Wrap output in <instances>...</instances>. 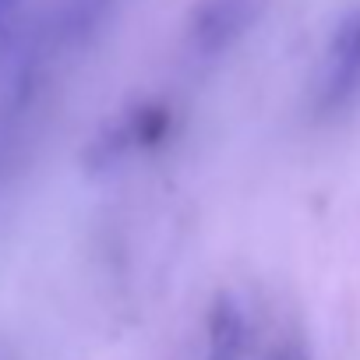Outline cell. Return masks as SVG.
<instances>
[{
    "mask_svg": "<svg viewBox=\"0 0 360 360\" xmlns=\"http://www.w3.org/2000/svg\"><path fill=\"white\" fill-rule=\"evenodd\" d=\"M360 96V8L332 32L318 82H314V106L332 113L349 106Z\"/></svg>",
    "mask_w": 360,
    "mask_h": 360,
    "instance_id": "6da1fadb",
    "label": "cell"
},
{
    "mask_svg": "<svg viewBox=\"0 0 360 360\" xmlns=\"http://www.w3.org/2000/svg\"><path fill=\"white\" fill-rule=\"evenodd\" d=\"M262 0H202L188 25V46L195 57L226 53L258 18Z\"/></svg>",
    "mask_w": 360,
    "mask_h": 360,
    "instance_id": "7a4b0ae2",
    "label": "cell"
},
{
    "mask_svg": "<svg viewBox=\"0 0 360 360\" xmlns=\"http://www.w3.org/2000/svg\"><path fill=\"white\" fill-rule=\"evenodd\" d=\"M117 4V0H64V8H60V29L64 36H85L92 32L106 11Z\"/></svg>",
    "mask_w": 360,
    "mask_h": 360,
    "instance_id": "3957f363",
    "label": "cell"
},
{
    "mask_svg": "<svg viewBox=\"0 0 360 360\" xmlns=\"http://www.w3.org/2000/svg\"><path fill=\"white\" fill-rule=\"evenodd\" d=\"M18 8H22V0H0V39H4V32L11 29Z\"/></svg>",
    "mask_w": 360,
    "mask_h": 360,
    "instance_id": "277c9868",
    "label": "cell"
}]
</instances>
